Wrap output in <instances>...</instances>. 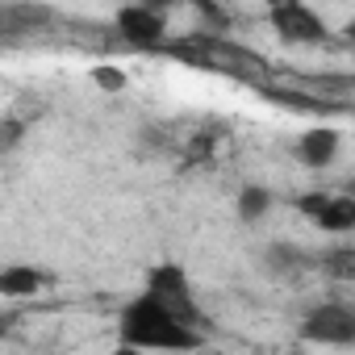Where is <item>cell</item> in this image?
<instances>
[{"mask_svg":"<svg viewBox=\"0 0 355 355\" xmlns=\"http://www.w3.org/2000/svg\"><path fill=\"white\" fill-rule=\"evenodd\" d=\"M117 343L138 351H197L209 343V313H189L142 284L117 313Z\"/></svg>","mask_w":355,"mask_h":355,"instance_id":"1","label":"cell"},{"mask_svg":"<svg viewBox=\"0 0 355 355\" xmlns=\"http://www.w3.org/2000/svg\"><path fill=\"white\" fill-rule=\"evenodd\" d=\"M268 26L284 46H322V42H330V26L309 0H268Z\"/></svg>","mask_w":355,"mask_h":355,"instance_id":"2","label":"cell"},{"mask_svg":"<svg viewBox=\"0 0 355 355\" xmlns=\"http://www.w3.org/2000/svg\"><path fill=\"white\" fill-rule=\"evenodd\" d=\"M59 26V9L46 0H0V42H30Z\"/></svg>","mask_w":355,"mask_h":355,"instance_id":"3","label":"cell"},{"mask_svg":"<svg viewBox=\"0 0 355 355\" xmlns=\"http://www.w3.org/2000/svg\"><path fill=\"white\" fill-rule=\"evenodd\" d=\"M301 338L313 347H355V309L343 301H322L305 313Z\"/></svg>","mask_w":355,"mask_h":355,"instance_id":"4","label":"cell"},{"mask_svg":"<svg viewBox=\"0 0 355 355\" xmlns=\"http://www.w3.org/2000/svg\"><path fill=\"white\" fill-rule=\"evenodd\" d=\"M297 214L305 222H313L322 234H347L355 230V197L351 193H322V189H309L301 193L297 201Z\"/></svg>","mask_w":355,"mask_h":355,"instance_id":"5","label":"cell"},{"mask_svg":"<svg viewBox=\"0 0 355 355\" xmlns=\"http://www.w3.org/2000/svg\"><path fill=\"white\" fill-rule=\"evenodd\" d=\"M117 34H121V42L125 46H134V51H155V46H163L167 42V13H155V9H146V5H125V9H117Z\"/></svg>","mask_w":355,"mask_h":355,"instance_id":"6","label":"cell"},{"mask_svg":"<svg viewBox=\"0 0 355 355\" xmlns=\"http://www.w3.org/2000/svg\"><path fill=\"white\" fill-rule=\"evenodd\" d=\"M293 155H297V163H301V167L326 171V167H334V163H338V155H343V134H338L334 125H309V130H301V134H297Z\"/></svg>","mask_w":355,"mask_h":355,"instance_id":"7","label":"cell"},{"mask_svg":"<svg viewBox=\"0 0 355 355\" xmlns=\"http://www.w3.org/2000/svg\"><path fill=\"white\" fill-rule=\"evenodd\" d=\"M142 284H146L150 293H159L163 301L189 309V313H205L201 301H197V288H193V280H189V272H184L180 263H171V259H167V263H155Z\"/></svg>","mask_w":355,"mask_h":355,"instance_id":"8","label":"cell"},{"mask_svg":"<svg viewBox=\"0 0 355 355\" xmlns=\"http://www.w3.org/2000/svg\"><path fill=\"white\" fill-rule=\"evenodd\" d=\"M259 263H263V272H268V276L288 280V276H301L313 259H309V251H301L297 243H268V247H263V255H259Z\"/></svg>","mask_w":355,"mask_h":355,"instance_id":"9","label":"cell"},{"mask_svg":"<svg viewBox=\"0 0 355 355\" xmlns=\"http://www.w3.org/2000/svg\"><path fill=\"white\" fill-rule=\"evenodd\" d=\"M46 280L51 276L34 263H5L0 268V297H38Z\"/></svg>","mask_w":355,"mask_h":355,"instance_id":"10","label":"cell"},{"mask_svg":"<svg viewBox=\"0 0 355 355\" xmlns=\"http://www.w3.org/2000/svg\"><path fill=\"white\" fill-rule=\"evenodd\" d=\"M272 209H276V193H272L268 184H243L239 197H234V214H239V222H247V226L263 222Z\"/></svg>","mask_w":355,"mask_h":355,"instance_id":"11","label":"cell"},{"mask_svg":"<svg viewBox=\"0 0 355 355\" xmlns=\"http://www.w3.org/2000/svg\"><path fill=\"white\" fill-rule=\"evenodd\" d=\"M26 134H30V121H26V117H17V113H5V117H0V159L13 155V150H21Z\"/></svg>","mask_w":355,"mask_h":355,"instance_id":"12","label":"cell"},{"mask_svg":"<svg viewBox=\"0 0 355 355\" xmlns=\"http://www.w3.org/2000/svg\"><path fill=\"white\" fill-rule=\"evenodd\" d=\"M92 80L105 88V92H121L125 84H130V76L121 71V67H109V63H101V67H92Z\"/></svg>","mask_w":355,"mask_h":355,"instance_id":"13","label":"cell"}]
</instances>
